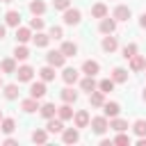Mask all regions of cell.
I'll list each match as a JSON object with an SVG mask.
<instances>
[{"mask_svg": "<svg viewBox=\"0 0 146 146\" xmlns=\"http://www.w3.org/2000/svg\"><path fill=\"white\" fill-rule=\"evenodd\" d=\"M64 62H66V55H64L62 50H50V52H48V64H50V66L59 68V66H64Z\"/></svg>", "mask_w": 146, "mask_h": 146, "instance_id": "cell-1", "label": "cell"}, {"mask_svg": "<svg viewBox=\"0 0 146 146\" xmlns=\"http://www.w3.org/2000/svg\"><path fill=\"white\" fill-rule=\"evenodd\" d=\"M107 128H110V123H107V116H96V119H91V130H94L96 135H103Z\"/></svg>", "mask_w": 146, "mask_h": 146, "instance_id": "cell-2", "label": "cell"}, {"mask_svg": "<svg viewBox=\"0 0 146 146\" xmlns=\"http://www.w3.org/2000/svg\"><path fill=\"white\" fill-rule=\"evenodd\" d=\"M64 23L66 25H78L80 23V11L78 9H71V7L64 9Z\"/></svg>", "mask_w": 146, "mask_h": 146, "instance_id": "cell-3", "label": "cell"}, {"mask_svg": "<svg viewBox=\"0 0 146 146\" xmlns=\"http://www.w3.org/2000/svg\"><path fill=\"white\" fill-rule=\"evenodd\" d=\"M16 75H18V82H30L32 75H34V68L32 66H21V68H16Z\"/></svg>", "mask_w": 146, "mask_h": 146, "instance_id": "cell-4", "label": "cell"}, {"mask_svg": "<svg viewBox=\"0 0 146 146\" xmlns=\"http://www.w3.org/2000/svg\"><path fill=\"white\" fill-rule=\"evenodd\" d=\"M30 96L36 98V100L43 98V96H46V84H43V82H32V87H30Z\"/></svg>", "mask_w": 146, "mask_h": 146, "instance_id": "cell-5", "label": "cell"}, {"mask_svg": "<svg viewBox=\"0 0 146 146\" xmlns=\"http://www.w3.org/2000/svg\"><path fill=\"white\" fill-rule=\"evenodd\" d=\"M119 112H121L119 103H103V114H105V116L114 119V116H119Z\"/></svg>", "mask_w": 146, "mask_h": 146, "instance_id": "cell-6", "label": "cell"}, {"mask_svg": "<svg viewBox=\"0 0 146 146\" xmlns=\"http://www.w3.org/2000/svg\"><path fill=\"white\" fill-rule=\"evenodd\" d=\"M114 30H116V23H114L112 18H107V16H105V18L100 21V32H103V34H112Z\"/></svg>", "mask_w": 146, "mask_h": 146, "instance_id": "cell-7", "label": "cell"}, {"mask_svg": "<svg viewBox=\"0 0 146 146\" xmlns=\"http://www.w3.org/2000/svg\"><path fill=\"white\" fill-rule=\"evenodd\" d=\"M82 71H84L87 75H96V73L100 71V66H98V62H94V59H87V62L82 64Z\"/></svg>", "mask_w": 146, "mask_h": 146, "instance_id": "cell-8", "label": "cell"}, {"mask_svg": "<svg viewBox=\"0 0 146 146\" xmlns=\"http://www.w3.org/2000/svg\"><path fill=\"white\" fill-rule=\"evenodd\" d=\"M57 114H59V119H62V121H68V119H73V110H71V103H64L62 107H57Z\"/></svg>", "mask_w": 146, "mask_h": 146, "instance_id": "cell-9", "label": "cell"}, {"mask_svg": "<svg viewBox=\"0 0 146 146\" xmlns=\"http://www.w3.org/2000/svg\"><path fill=\"white\" fill-rule=\"evenodd\" d=\"M114 18H116V21H128V18H130V9H128L125 5H119V7L114 9Z\"/></svg>", "mask_w": 146, "mask_h": 146, "instance_id": "cell-10", "label": "cell"}, {"mask_svg": "<svg viewBox=\"0 0 146 146\" xmlns=\"http://www.w3.org/2000/svg\"><path fill=\"white\" fill-rule=\"evenodd\" d=\"M62 78H64L66 84H75V82H78V71H75V68H64Z\"/></svg>", "mask_w": 146, "mask_h": 146, "instance_id": "cell-11", "label": "cell"}, {"mask_svg": "<svg viewBox=\"0 0 146 146\" xmlns=\"http://www.w3.org/2000/svg\"><path fill=\"white\" fill-rule=\"evenodd\" d=\"M59 96H62V100H64V103H75V100H78V91H73L71 87L62 89V94H59Z\"/></svg>", "mask_w": 146, "mask_h": 146, "instance_id": "cell-12", "label": "cell"}, {"mask_svg": "<svg viewBox=\"0 0 146 146\" xmlns=\"http://www.w3.org/2000/svg\"><path fill=\"white\" fill-rule=\"evenodd\" d=\"M89 100H91L94 107H100V105L105 103V91H91V94H89Z\"/></svg>", "mask_w": 146, "mask_h": 146, "instance_id": "cell-13", "label": "cell"}, {"mask_svg": "<svg viewBox=\"0 0 146 146\" xmlns=\"http://www.w3.org/2000/svg\"><path fill=\"white\" fill-rule=\"evenodd\" d=\"M23 112H27V114H32V112H36V110H41L39 107V103H36V98H27V100H23Z\"/></svg>", "mask_w": 146, "mask_h": 146, "instance_id": "cell-14", "label": "cell"}, {"mask_svg": "<svg viewBox=\"0 0 146 146\" xmlns=\"http://www.w3.org/2000/svg\"><path fill=\"white\" fill-rule=\"evenodd\" d=\"M87 125H89V114L84 110H80L75 114V128H87Z\"/></svg>", "mask_w": 146, "mask_h": 146, "instance_id": "cell-15", "label": "cell"}, {"mask_svg": "<svg viewBox=\"0 0 146 146\" xmlns=\"http://www.w3.org/2000/svg\"><path fill=\"white\" fill-rule=\"evenodd\" d=\"M91 16H94V18H105V16H107V7H105L103 2L94 5V7H91Z\"/></svg>", "mask_w": 146, "mask_h": 146, "instance_id": "cell-16", "label": "cell"}, {"mask_svg": "<svg viewBox=\"0 0 146 146\" xmlns=\"http://www.w3.org/2000/svg\"><path fill=\"white\" fill-rule=\"evenodd\" d=\"M62 52H64L66 57H75V52H78V46H75L73 41H64V43H62Z\"/></svg>", "mask_w": 146, "mask_h": 146, "instance_id": "cell-17", "label": "cell"}, {"mask_svg": "<svg viewBox=\"0 0 146 146\" xmlns=\"http://www.w3.org/2000/svg\"><path fill=\"white\" fill-rule=\"evenodd\" d=\"M146 66V59L141 57V55H135V57H130V68L132 71H141Z\"/></svg>", "mask_w": 146, "mask_h": 146, "instance_id": "cell-18", "label": "cell"}, {"mask_svg": "<svg viewBox=\"0 0 146 146\" xmlns=\"http://www.w3.org/2000/svg\"><path fill=\"white\" fill-rule=\"evenodd\" d=\"M80 87H82V91H96V80H94V75H87L82 82H80Z\"/></svg>", "mask_w": 146, "mask_h": 146, "instance_id": "cell-19", "label": "cell"}, {"mask_svg": "<svg viewBox=\"0 0 146 146\" xmlns=\"http://www.w3.org/2000/svg\"><path fill=\"white\" fill-rule=\"evenodd\" d=\"M110 128H112V130H116V132H123V130H128V121H123V119H116V116H114V119L110 121Z\"/></svg>", "mask_w": 146, "mask_h": 146, "instance_id": "cell-20", "label": "cell"}, {"mask_svg": "<svg viewBox=\"0 0 146 146\" xmlns=\"http://www.w3.org/2000/svg\"><path fill=\"white\" fill-rule=\"evenodd\" d=\"M30 11H32L34 16H41V14L46 11V5H43L41 0H32V2H30Z\"/></svg>", "mask_w": 146, "mask_h": 146, "instance_id": "cell-21", "label": "cell"}, {"mask_svg": "<svg viewBox=\"0 0 146 146\" xmlns=\"http://www.w3.org/2000/svg\"><path fill=\"white\" fill-rule=\"evenodd\" d=\"M5 21H7V25H11V27H18V23H21V14H18V11H7Z\"/></svg>", "mask_w": 146, "mask_h": 146, "instance_id": "cell-22", "label": "cell"}, {"mask_svg": "<svg viewBox=\"0 0 146 146\" xmlns=\"http://www.w3.org/2000/svg\"><path fill=\"white\" fill-rule=\"evenodd\" d=\"M116 46H119V43H116L114 36H105V39H103V50H105V52H114Z\"/></svg>", "mask_w": 146, "mask_h": 146, "instance_id": "cell-23", "label": "cell"}, {"mask_svg": "<svg viewBox=\"0 0 146 146\" xmlns=\"http://www.w3.org/2000/svg\"><path fill=\"white\" fill-rule=\"evenodd\" d=\"M39 73H41V80H43V82H50V80H55V68H52L50 64H48V66H43Z\"/></svg>", "mask_w": 146, "mask_h": 146, "instance_id": "cell-24", "label": "cell"}, {"mask_svg": "<svg viewBox=\"0 0 146 146\" xmlns=\"http://www.w3.org/2000/svg\"><path fill=\"white\" fill-rule=\"evenodd\" d=\"M112 80H114V82H125V80H128V71L116 66V68L112 71Z\"/></svg>", "mask_w": 146, "mask_h": 146, "instance_id": "cell-25", "label": "cell"}, {"mask_svg": "<svg viewBox=\"0 0 146 146\" xmlns=\"http://www.w3.org/2000/svg\"><path fill=\"white\" fill-rule=\"evenodd\" d=\"M46 130L48 132H62L64 130V125H62V119H48V125H46Z\"/></svg>", "mask_w": 146, "mask_h": 146, "instance_id": "cell-26", "label": "cell"}, {"mask_svg": "<svg viewBox=\"0 0 146 146\" xmlns=\"http://www.w3.org/2000/svg\"><path fill=\"white\" fill-rule=\"evenodd\" d=\"M78 139H80V135H78V130H75V128L64 130V141H66V144H75Z\"/></svg>", "mask_w": 146, "mask_h": 146, "instance_id": "cell-27", "label": "cell"}, {"mask_svg": "<svg viewBox=\"0 0 146 146\" xmlns=\"http://www.w3.org/2000/svg\"><path fill=\"white\" fill-rule=\"evenodd\" d=\"M27 57H30V50H27L25 46H16V50H14V59H21V62H23V59H27Z\"/></svg>", "mask_w": 146, "mask_h": 146, "instance_id": "cell-28", "label": "cell"}, {"mask_svg": "<svg viewBox=\"0 0 146 146\" xmlns=\"http://www.w3.org/2000/svg\"><path fill=\"white\" fill-rule=\"evenodd\" d=\"M55 112H57V107H55L52 103H46V105L41 107V116H46V119H52Z\"/></svg>", "mask_w": 146, "mask_h": 146, "instance_id": "cell-29", "label": "cell"}, {"mask_svg": "<svg viewBox=\"0 0 146 146\" xmlns=\"http://www.w3.org/2000/svg\"><path fill=\"white\" fill-rule=\"evenodd\" d=\"M46 139H48L46 130H34L32 132V141H36V144H46Z\"/></svg>", "mask_w": 146, "mask_h": 146, "instance_id": "cell-30", "label": "cell"}, {"mask_svg": "<svg viewBox=\"0 0 146 146\" xmlns=\"http://www.w3.org/2000/svg\"><path fill=\"white\" fill-rule=\"evenodd\" d=\"M30 36H32V34H30V30H27V27H18V30H16V39H18L21 43H25Z\"/></svg>", "mask_w": 146, "mask_h": 146, "instance_id": "cell-31", "label": "cell"}, {"mask_svg": "<svg viewBox=\"0 0 146 146\" xmlns=\"http://www.w3.org/2000/svg\"><path fill=\"white\" fill-rule=\"evenodd\" d=\"M48 41H50V36H48V34H43V32H36V36H34V43H36L39 48L48 46Z\"/></svg>", "mask_w": 146, "mask_h": 146, "instance_id": "cell-32", "label": "cell"}, {"mask_svg": "<svg viewBox=\"0 0 146 146\" xmlns=\"http://www.w3.org/2000/svg\"><path fill=\"white\" fill-rule=\"evenodd\" d=\"M0 68H2L5 73H16V64H14V59H2Z\"/></svg>", "mask_w": 146, "mask_h": 146, "instance_id": "cell-33", "label": "cell"}, {"mask_svg": "<svg viewBox=\"0 0 146 146\" xmlns=\"http://www.w3.org/2000/svg\"><path fill=\"white\" fill-rule=\"evenodd\" d=\"M16 96H18V87H16V84H7V87H5V98L14 100Z\"/></svg>", "mask_w": 146, "mask_h": 146, "instance_id": "cell-34", "label": "cell"}, {"mask_svg": "<svg viewBox=\"0 0 146 146\" xmlns=\"http://www.w3.org/2000/svg\"><path fill=\"white\" fill-rule=\"evenodd\" d=\"M132 130L139 135V137H144L146 135V121L144 119H139V121H135V125H132Z\"/></svg>", "mask_w": 146, "mask_h": 146, "instance_id": "cell-35", "label": "cell"}, {"mask_svg": "<svg viewBox=\"0 0 146 146\" xmlns=\"http://www.w3.org/2000/svg\"><path fill=\"white\" fill-rule=\"evenodd\" d=\"M135 55H137V46H135V43H128V46L123 48V57L130 59V57H135Z\"/></svg>", "mask_w": 146, "mask_h": 146, "instance_id": "cell-36", "label": "cell"}, {"mask_svg": "<svg viewBox=\"0 0 146 146\" xmlns=\"http://www.w3.org/2000/svg\"><path fill=\"white\" fill-rule=\"evenodd\" d=\"M98 89H100V91H105V94H110V91L114 89V80H100Z\"/></svg>", "mask_w": 146, "mask_h": 146, "instance_id": "cell-37", "label": "cell"}, {"mask_svg": "<svg viewBox=\"0 0 146 146\" xmlns=\"http://www.w3.org/2000/svg\"><path fill=\"white\" fill-rule=\"evenodd\" d=\"M14 128H16L14 119H2V132H11Z\"/></svg>", "mask_w": 146, "mask_h": 146, "instance_id": "cell-38", "label": "cell"}, {"mask_svg": "<svg viewBox=\"0 0 146 146\" xmlns=\"http://www.w3.org/2000/svg\"><path fill=\"white\" fill-rule=\"evenodd\" d=\"M30 27H32V30H43V21H41V18H36V16H34V18H32V21H30Z\"/></svg>", "mask_w": 146, "mask_h": 146, "instance_id": "cell-39", "label": "cell"}, {"mask_svg": "<svg viewBox=\"0 0 146 146\" xmlns=\"http://www.w3.org/2000/svg\"><path fill=\"white\" fill-rule=\"evenodd\" d=\"M62 36H64L62 27H55V25H52V27H50V39H62Z\"/></svg>", "mask_w": 146, "mask_h": 146, "instance_id": "cell-40", "label": "cell"}, {"mask_svg": "<svg viewBox=\"0 0 146 146\" xmlns=\"http://www.w3.org/2000/svg\"><path fill=\"white\" fill-rule=\"evenodd\" d=\"M114 144H130V137L123 135V132H119V135L114 137Z\"/></svg>", "mask_w": 146, "mask_h": 146, "instance_id": "cell-41", "label": "cell"}, {"mask_svg": "<svg viewBox=\"0 0 146 146\" xmlns=\"http://www.w3.org/2000/svg\"><path fill=\"white\" fill-rule=\"evenodd\" d=\"M68 2L71 0H52V7L55 9H68Z\"/></svg>", "mask_w": 146, "mask_h": 146, "instance_id": "cell-42", "label": "cell"}, {"mask_svg": "<svg viewBox=\"0 0 146 146\" xmlns=\"http://www.w3.org/2000/svg\"><path fill=\"white\" fill-rule=\"evenodd\" d=\"M139 25H141V27H146V14H141V18H139Z\"/></svg>", "mask_w": 146, "mask_h": 146, "instance_id": "cell-43", "label": "cell"}, {"mask_svg": "<svg viewBox=\"0 0 146 146\" xmlns=\"http://www.w3.org/2000/svg\"><path fill=\"white\" fill-rule=\"evenodd\" d=\"M137 144H139V146H146V135H144V137H139V141H137Z\"/></svg>", "mask_w": 146, "mask_h": 146, "instance_id": "cell-44", "label": "cell"}, {"mask_svg": "<svg viewBox=\"0 0 146 146\" xmlns=\"http://www.w3.org/2000/svg\"><path fill=\"white\" fill-rule=\"evenodd\" d=\"M0 39H5V25H0Z\"/></svg>", "mask_w": 146, "mask_h": 146, "instance_id": "cell-45", "label": "cell"}, {"mask_svg": "<svg viewBox=\"0 0 146 146\" xmlns=\"http://www.w3.org/2000/svg\"><path fill=\"white\" fill-rule=\"evenodd\" d=\"M141 98H144V100H146V91H144V94H141Z\"/></svg>", "mask_w": 146, "mask_h": 146, "instance_id": "cell-46", "label": "cell"}, {"mask_svg": "<svg viewBox=\"0 0 146 146\" xmlns=\"http://www.w3.org/2000/svg\"><path fill=\"white\" fill-rule=\"evenodd\" d=\"M0 121H2V112H0Z\"/></svg>", "mask_w": 146, "mask_h": 146, "instance_id": "cell-47", "label": "cell"}, {"mask_svg": "<svg viewBox=\"0 0 146 146\" xmlns=\"http://www.w3.org/2000/svg\"><path fill=\"white\" fill-rule=\"evenodd\" d=\"M2 2H11V0H2Z\"/></svg>", "mask_w": 146, "mask_h": 146, "instance_id": "cell-48", "label": "cell"}, {"mask_svg": "<svg viewBox=\"0 0 146 146\" xmlns=\"http://www.w3.org/2000/svg\"><path fill=\"white\" fill-rule=\"evenodd\" d=\"M0 87H2V78H0Z\"/></svg>", "mask_w": 146, "mask_h": 146, "instance_id": "cell-49", "label": "cell"}]
</instances>
